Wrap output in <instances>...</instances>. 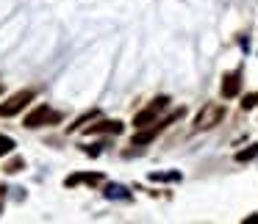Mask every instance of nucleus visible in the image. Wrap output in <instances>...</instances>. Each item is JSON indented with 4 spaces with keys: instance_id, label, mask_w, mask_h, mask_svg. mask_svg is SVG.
Listing matches in <instances>:
<instances>
[{
    "instance_id": "nucleus-1",
    "label": "nucleus",
    "mask_w": 258,
    "mask_h": 224,
    "mask_svg": "<svg viewBox=\"0 0 258 224\" xmlns=\"http://www.w3.org/2000/svg\"><path fill=\"white\" fill-rule=\"evenodd\" d=\"M183 114H186V108H178V111H172L169 117H164V119H158V122H153V128H139V133L134 136V144H136V147H139V144H150V141L156 139L161 130H167L172 122H178Z\"/></svg>"
},
{
    "instance_id": "nucleus-2",
    "label": "nucleus",
    "mask_w": 258,
    "mask_h": 224,
    "mask_svg": "<svg viewBox=\"0 0 258 224\" xmlns=\"http://www.w3.org/2000/svg\"><path fill=\"white\" fill-rule=\"evenodd\" d=\"M58 122H61V114L53 111L50 105H36L34 111L23 119V125H25V128H31V130L45 128V125H58Z\"/></svg>"
},
{
    "instance_id": "nucleus-3",
    "label": "nucleus",
    "mask_w": 258,
    "mask_h": 224,
    "mask_svg": "<svg viewBox=\"0 0 258 224\" xmlns=\"http://www.w3.org/2000/svg\"><path fill=\"white\" fill-rule=\"evenodd\" d=\"M222 119H225V105H219V102H208V105L197 114L195 130H211V128H217Z\"/></svg>"
},
{
    "instance_id": "nucleus-4",
    "label": "nucleus",
    "mask_w": 258,
    "mask_h": 224,
    "mask_svg": "<svg viewBox=\"0 0 258 224\" xmlns=\"http://www.w3.org/2000/svg\"><path fill=\"white\" fill-rule=\"evenodd\" d=\"M167 105H169V97H156V100L145 108V111H139L134 117V128H147V125L158 122V114L167 111Z\"/></svg>"
},
{
    "instance_id": "nucleus-5",
    "label": "nucleus",
    "mask_w": 258,
    "mask_h": 224,
    "mask_svg": "<svg viewBox=\"0 0 258 224\" xmlns=\"http://www.w3.org/2000/svg\"><path fill=\"white\" fill-rule=\"evenodd\" d=\"M34 94H36L34 89H23V91H17V94H12L6 102H0V117H14V114H20L31 100H34Z\"/></svg>"
},
{
    "instance_id": "nucleus-6",
    "label": "nucleus",
    "mask_w": 258,
    "mask_h": 224,
    "mask_svg": "<svg viewBox=\"0 0 258 224\" xmlns=\"http://www.w3.org/2000/svg\"><path fill=\"white\" fill-rule=\"evenodd\" d=\"M239 91H241V69H233V72H228L222 78V97L230 100V97H236Z\"/></svg>"
},
{
    "instance_id": "nucleus-7",
    "label": "nucleus",
    "mask_w": 258,
    "mask_h": 224,
    "mask_svg": "<svg viewBox=\"0 0 258 224\" xmlns=\"http://www.w3.org/2000/svg\"><path fill=\"white\" fill-rule=\"evenodd\" d=\"M122 128H125V125L119 122V119H106V122L89 125V128H86V133H89V136H97V133H114V136H119V133H122Z\"/></svg>"
},
{
    "instance_id": "nucleus-8",
    "label": "nucleus",
    "mask_w": 258,
    "mask_h": 224,
    "mask_svg": "<svg viewBox=\"0 0 258 224\" xmlns=\"http://www.w3.org/2000/svg\"><path fill=\"white\" fill-rule=\"evenodd\" d=\"M100 174H73V177H67V185L73 188V185H78V183H89V185H95V183H100Z\"/></svg>"
},
{
    "instance_id": "nucleus-9",
    "label": "nucleus",
    "mask_w": 258,
    "mask_h": 224,
    "mask_svg": "<svg viewBox=\"0 0 258 224\" xmlns=\"http://www.w3.org/2000/svg\"><path fill=\"white\" fill-rule=\"evenodd\" d=\"M106 196H108V199H131L128 188H125V185H117V183L106 185Z\"/></svg>"
},
{
    "instance_id": "nucleus-10",
    "label": "nucleus",
    "mask_w": 258,
    "mask_h": 224,
    "mask_svg": "<svg viewBox=\"0 0 258 224\" xmlns=\"http://www.w3.org/2000/svg\"><path fill=\"white\" fill-rule=\"evenodd\" d=\"M255 158H258V144H250L247 150H239V152H236V161H239V163L255 161Z\"/></svg>"
},
{
    "instance_id": "nucleus-11",
    "label": "nucleus",
    "mask_w": 258,
    "mask_h": 224,
    "mask_svg": "<svg viewBox=\"0 0 258 224\" xmlns=\"http://www.w3.org/2000/svg\"><path fill=\"white\" fill-rule=\"evenodd\" d=\"M150 180L153 183H175V180H180V172H153Z\"/></svg>"
},
{
    "instance_id": "nucleus-12",
    "label": "nucleus",
    "mask_w": 258,
    "mask_h": 224,
    "mask_svg": "<svg viewBox=\"0 0 258 224\" xmlns=\"http://www.w3.org/2000/svg\"><path fill=\"white\" fill-rule=\"evenodd\" d=\"M97 114H100V111H89V114H84V117H78V119H75V125H70V128H67V133H75V130H81L86 122H92Z\"/></svg>"
},
{
    "instance_id": "nucleus-13",
    "label": "nucleus",
    "mask_w": 258,
    "mask_h": 224,
    "mask_svg": "<svg viewBox=\"0 0 258 224\" xmlns=\"http://www.w3.org/2000/svg\"><path fill=\"white\" fill-rule=\"evenodd\" d=\"M14 147H17V144H14L12 136H0V158L9 155V152H14Z\"/></svg>"
},
{
    "instance_id": "nucleus-14",
    "label": "nucleus",
    "mask_w": 258,
    "mask_h": 224,
    "mask_svg": "<svg viewBox=\"0 0 258 224\" xmlns=\"http://www.w3.org/2000/svg\"><path fill=\"white\" fill-rule=\"evenodd\" d=\"M20 169H25V161H23V158H14V161H9V163H6V172H9V174L20 172Z\"/></svg>"
},
{
    "instance_id": "nucleus-15",
    "label": "nucleus",
    "mask_w": 258,
    "mask_h": 224,
    "mask_svg": "<svg viewBox=\"0 0 258 224\" xmlns=\"http://www.w3.org/2000/svg\"><path fill=\"white\" fill-rule=\"evenodd\" d=\"M255 105H258V94H247L244 102H241V108H244V111H250V108H255Z\"/></svg>"
},
{
    "instance_id": "nucleus-16",
    "label": "nucleus",
    "mask_w": 258,
    "mask_h": 224,
    "mask_svg": "<svg viewBox=\"0 0 258 224\" xmlns=\"http://www.w3.org/2000/svg\"><path fill=\"white\" fill-rule=\"evenodd\" d=\"M0 94H3V80H0Z\"/></svg>"
}]
</instances>
